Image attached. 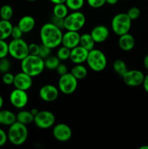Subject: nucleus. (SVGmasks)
Masks as SVG:
<instances>
[{
	"label": "nucleus",
	"mask_w": 148,
	"mask_h": 149,
	"mask_svg": "<svg viewBox=\"0 0 148 149\" xmlns=\"http://www.w3.org/2000/svg\"><path fill=\"white\" fill-rule=\"evenodd\" d=\"M106 3L110 4V5H115L118 3V0H105Z\"/></svg>",
	"instance_id": "c03bdc74"
},
{
	"label": "nucleus",
	"mask_w": 148,
	"mask_h": 149,
	"mask_svg": "<svg viewBox=\"0 0 148 149\" xmlns=\"http://www.w3.org/2000/svg\"><path fill=\"white\" fill-rule=\"evenodd\" d=\"M143 63H144V65H145V68L148 70V55H147L145 57Z\"/></svg>",
	"instance_id": "37998d69"
},
{
	"label": "nucleus",
	"mask_w": 148,
	"mask_h": 149,
	"mask_svg": "<svg viewBox=\"0 0 148 149\" xmlns=\"http://www.w3.org/2000/svg\"><path fill=\"white\" fill-rule=\"evenodd\" d=\"M59 89L52 84H46L39 90V97L45 102H53L58 97Z\"/></svg>",
	"instance_id": "ddd939ff"
},
{
	"label": "nucleus",
	"mask_w": 148,
	"mask_h": 149,
	"mask_svg": "<svg viewBox=\"0 0 148 149\" xmlns=\"http://www.w3.org/2000/svg\"><path fill=\"white\" fill-rule=\"evenodd\" d=\"M80 33L78 31H67L62 35V45L67 47L69 49H73L75 47L79 45L80 42Z\"/></svg>",
	"instance_id": "dca6fc26"
},
{
	"label": "nucleus",
	"mask_w": 148,
	"mask_h": 149,
	"mask_svg": "<svg viewBox=\"0 0 148 149\" xmlns=\"http://www.w3.org/2000/svg\"><path fill=\"white\" fill-rule=\"evenodd\" d=\"M131 21L127 13H118L112 20V30L118 36L129 33L131 27Z\"/></svg>",
	"instance_id": "39448f33"
},
{
	"label": "nucleus",
	"mask_w": 148,
	"mask_h": 149,
	"mask_svg": "<svg viewBox=\"0 0 148 149\" xmlns=\"http://www.w3.org/2000/svg\"><path fill=\"white\" fill-rule=\"evenodd\" d=\"M8 141L14 146H21L25 143L28 137L27 126L16 121L11 125L7 132Z\"/></svg>",
	"instance_id": "7ed1b4c3"
},
{
	"label": "nucleus",
	"mask_w": 148,
	"mask_h": 149,
	"mask_svg": "<svg viewBox=\"0 0 148 149\" xmlns=\"http://www.w3.org/2000/svg\"><path fill=\"white\" fill-rule=\"evenodd\" d=\"M142 84H143V87L144 89H145V90L148 93V74L145 76V78H144V81L143 82H142Z\"/></svg>",
	"instance_id": "79ce46f5"
},
{
	"label": "nucleus",
	"mask_w": 148,
	"mask_h": 149,
	"mask_svg": "<svg viewBox=\"0 0 148 149\" xmlns=\"http://www.w3.org/2000/svg\"><path fill=\"white\" fill-rule=\"evenodd\" d=\"M89 6L92 8H100L106 3L105 0H86Z\"/></svg>",
	"instance_id": "e433bc0d"
},
{
	"label": "nucleus",
	"mask_w": 148,
	"mask_h": 149,
	"mask_svg": "<svg viewBox=\"0 0 148 149\" xmlns=\"http://www.w3.org/2000/svg\"><path fill=\"white\" fill-rule=\"evenodd\" d=\"M14 79H15V75H13V74H11V73L7 72L3 74L2 81L5 84H7V85L13 84V82H14Z\"/></svg>",
	"instance_id": "c9c22d12"
},
{
	"label": "nucleus",
	"mask_w": 148,
	"mask_h": 149,
	"mask_svg": "<svg viewBox=\"0 0 148 149\" xmlns=\"http://www.w3.org/2000/svg\"><path fill=\"white\" fill-rule=\"evenodd\" d=\"M123 1H127V0H123Z\"/></svg>",
	"instance_id": "3c124183"
},
{
	"label": "nucleus",
	"mask_w": 148,
	"mask_h": 149,
	"mask_svg": "<svg viewBox=\"0 0 148 149\" xmlns=\"http://www.w3.org/2000/svg\"><path fill=\"white\" fill-rule=\"evenodd\" d=\"M122 78L126 85L129 87H137L142 84L145 75L139 70H128Z\"/></svg>",
	"instance_id": "9b49d317"
},
{
	"label": "nucleus",
	"mask_w": 148,
	"mask_h": 149,
	"mask_svg": "<svg viewBox=\"0 0 148 149\" xmlns=\"http://www.w3.org/2000/svg\"><path fill=\"white\" fill-rule=\"evenodd\" d=\"M59 63H60V60L57 56L49 55L44 59L45 68L48 70H56Z\"/></svg>",
	"instance_id": "bb28decb"
},
{
	"label": "nucleus",
	"mask_w": 148,
	"mask_h": 149,
	"mask_svg": "<svg viewBox=\"0 0 148 149\" xmlns=\"http://www.w3.org/2000/svg\"><path fill=\"white\" fill-rule=\"evenodd\" d=\"M53 136L57 141L60 142H66L72 137V130L68 125L59 123L55 125L52 130Z\"/></svg>",
	"instance_id": "f8f14e48"
},
{
	"label": "nucleus",
	"mask_w": 148,
	"mask_h": 149,
	"mask_svg": "<svg viewBox=\"0 0 148 149\" xmlns=\"http://www.w3.org/2000/svg\"><path fill=\"white\" fill-rule=\"evenodd\" d=\"M64 19L65 18L57 17V16L52 15V17H51L50 23H52L54 26H57V28L62 30V29H65V26H64Z\"/></svg>",
	"instance_id": "473e14b6"
},
{
	"label": "nucleus",
	"mask_w": 148,
	"mask_h": 149,
	"mask_svg": "<svg viewBox=\"0 0 148 149\" xmlns=\"http://www.w3.org/2000/svg\"><path fill=\"white\" fill-rule=\"evenodd\" d=\"M85 23V15L79 10L70 13L64 19V26L67 31H79L84 27Z\"/></svg>",
	"instance_id": "0eeeda50"
},
{
	"label": "nucleus",
	"mask_w": 148,
	"mask_h": 149,
	"mask_svg": "<svg viewBox=\"0 0 148 149\" xmlns=\"http://www.w3.org/2000/svg\"><path fill=\"white\" fill-rule=\"evenodd\" d=\"M3 105H4V100H3L2 97H1V96L0 95V109H1V108H2Z\"/></svg>",
	"instance_id": "de8ad7c7"
},
{
	"label": "nucleus",
	"mask_w": 148,
	"mask_h": 149,
	"mask_svg": "<svg viewBox=\"0 0 148 149\" xmlns=\"http://www.w3.org/2000/svg\"><path fill=\"white\" fill-rule=\"evenodd\" d=\"M30 112H31L32 114H33V116H36V114H37L38 113H39V109H36V108H35V109H32V110L30 111Z\"/></svg>",
	"instance_id": "49530a36"
},
{
	"label": "nucleus",
	"mask_w": 148,
	"mask_h": 149,
	"mask_svg": "<svg viewBox=\"0 0 148 149\" xmlns=\"http://www.w3.org/2000/svg\"><path fill=\"white\" fill-rule=\"evenodd\" d=\"M70 55H71V49L63 45L58 49L57 52V57L60 61H66L69 59Z\"/></svg>",
	"instance_id": "c756f323"
},
{
	"label": "nucleus",
	"mask_w": 148,
	"mask_h": 149,
	"mask_svg": "<svg viewBox=\"0 0 148 149\" xmlns=\"http://www.w3.org/2000/svg\"><path fill=\"white\" fill-rule=\"evenodd\" d=\"M68 7L65 3L55 4L53 7V15L57 17L65 18L68 15Z\"/></svg>",
	"instance_id": "393cba45"
},
{
	"label": "nucleus",
	"mask_w": 148,
	"mask_h": 149,
	"mask_svg": "<svg viewBox=\"0 0 148 149\" xmlns=\"http://www.w3.org/2000/svg\"><path fill=\"white\" fill-rule=\"evenodd\" d=\"M139 149H148V146H142L139 148Z\"/></svg>",
	"instance_id": "09e8293b"
},
{
	"label": "nucleus",
	"mask_w": 148,
	"mask_h": 149,
	"mask_svg": "<svg viewBox=\"0 0 148 149\" xmlns=\"http://www.w3.org/2000/svg\"><path fill=\"white\" fill-rule=\"evenodd\" d=\"M10 101L14 107L23 109L28 103V95L26 90L15 88L10 93Z\"/></svg>",
	"instance_id": "9d476101"
},
{
	"label": "nucleus",
	"mask_w": 148,
	"mask_h": 149,
	"mask_svg": "<svg viewBox=\"0 0 148 149\" xmlns=\"http://www.w3.org/2000/svg\"><path fill=\"white\" fill-rule=\"evenodd\" d=\"M71 73L78 80L83 79L87 75V69L83 64H75L71 69Z\"/></svg>",
	"instance_id": "b1692460"
},
{
	"label": "nucleus",
	"mask_w": 148,
	"mask_h": 149,
	"mask_svg": "<svg viewBox=\"0 0 148 149\" xmlns=\"http://www.w3.org/2000/svg\"><path fill=\"white\" fill-rule=\"evenodd\" d=\"M84 0H66L65 4L69 10L73 11H78L81 10L84 4Z\"/></svg>",
	"instance_id": "c85d7f7f"
},
{
	"label": "nucleus",
	"mask_w": 148,
	"mask_h": 149,
	"mask_svg": "<svg viewBox=\"0 0 148 149\" xmlns=\"http://www.w3.org/2000/svg\"><path fill=\"white\" fill-rule=\"evenodd\" d=\"M12 27V24L10 23V20L1 19L0 20V39L5 40L9 36H10Z\"/></svg>",
	"instance_id": "412c9836"
},
{
	"label": "nucleus",
	"mask_w": 148,
	"mask_h": 149,
	"mask_svg": "<svg viewBox=\"0 0 148 149\" xmlns=\"http://www.w3.org/2000/svg\"><path fill=\"white\" fill-rule=\"evenodd\" d=\"M8 54V44L5 42V40H1V39H0V59L3 58H6Z\"/></svg>",
	"instance_id": "72a5a7b5"
},
{
	"label": "nucleus",
	"mask_w": 148,
	"mask_h": 149,
	"mask_svg": "<svg viewBox=\"0 0 148 149\" xmlns=\"http://www.w3.org/2000/svg\"><path fill=\"white\" fill-rule=\"evenodd\" d=\"M52 3L56 4H61V3H65L66 0H49Z\"/></svg>",
	"instance_id": "a18cd8bd"
},
{
	"label": "nucleus",
	"mask_w": 148,
	"mask_h": 149,
	"mask_svg": "<svg viewBox=\"0 0 148 149\" xmlns=\"http://www.w3.org/2000/svg\"><path fill=\"white\" fill-rule=\"evenodd\" d=\"M13 16L12 7L9 4H4L0 9V17L2 20H10Z\"/></svg>",
	"instance_id": "cd10ccee"
},
{
	"label": "nucleus",
	"mask_w": 148,
	"mask_h": 149,
	"mask_svg": "<svg viewBox=\"0 0 148 149\" xmlns=\"http://www.w3.org/2000/svg\"><path fill=\"white\" fill-rule=\"evenodd\" d=\"M9 55L18 61H22L29 55L28 45L23 39H13L8 44Z\"/></svg>",
	"instance_id": "423d86ee"
},
{
	"label": "nucleus",
	"mask_w": 148,
	"mask_h": 149,
	"mask_svg": "<svg viewBox=\"0 0 148 149\" xmlns=\"http://www.w3.org/2000/svg\"><path fill=\"white\" fill-rule=\"evenodd\" d=\"M44 68V60L39 55H28L21 61L22 71L32 77L40 75Z\"/></svg>",
	"instance_id": "f03ea898"
},
{
	"label": "nucleus",
	"mask_w": 148,
	"mask_h": 149,
	"mask_svg": "<svg viewBox=\"0 0 148 149\" xmlns=\"http://www.w3.org/2000/svg\"><path fill=\"white\" fill-rule=\"evenodd\" d=\"M33 122L40 129H49L55 125V116L52 112L49 111H39L34 116Z\"/></svg>",
	"instance_id": "1a4fd4ad"
},
{
	"label": "nucleus",
	"mask_w": 148,
	"mask_h": 149,
	"mask_svg": "<svg viewBox=\"0 0 148 149\" xmlns=\"http://www.w3.org/2000/svg\"><path fill=\"white\" fill-rule=\"evenodd\" d=\"M62 29L54 26L52 23H46L41 26L40 30V39L42 45L54 49L62 45Z\"/></svg>",
	"instance_id": "f257e3e1"
},
{
	"label": "nucleus",
	"mask_w": 148,
	"mask_h": 149,
	"mask_svg": "<svg viewBox=\"0 0 148 149\" xmlns=\"http://www.w3.org/2000/svg\"><path fill=\"white\" fill-rule=\"evenodd\" d=\"M95 43L96 42H94V39L90 33H84L80 36L79 45L86 49L87 50L90 51L94 49Z\"/></svg>",
	"instance_id": "5701e85b"
},
{
	"label": "nucleus",
	"mask_w": 148,
	"mask_h": 149,
	"mask_svg": "<svg viewBox=\"0 0 148 149\" xmlns=\"http://www.w3.org/2000/svg\"><path fill=\"white\" fill-rule=\"evenodd\" d=\"M10 67H11V63L7 58H3L0 59V73L4 74V73L9 72Z\"/></svg>",
	"instance_id": "7c9ffc66"
},
{
	"label": "nucleus",
	"mask_w": 148,
	"mask_h": 149,
	"mask_svg": "<svg viewBox=\"0 0 148 149\" xmlns=\"http://www.w3.org/2000/svg\"><path fill=\"white\" fill-rule=\"evenodd\" d=\"M86 62L92 71L100 72L107 66V58L104 52L100 49H92L89 52Z\"/></svg>",
	"instance_id": "20e7f679"
},
{
	"label": "nucleus",
	"mask_w": 148,
	"mask_h": 149,
	"mask_svg": "<svg viewBox=\"0 0 148 149\" xmlns=\"http://www.w3.org/2000/svg\"><path fill=\"white\" fill-rule=\"evenodd\" d=\"M16 120L23 125H28L33 122L34 116L32 114L30 111H20L16 114Z\"/></svg>",
	"instance_id": "4be33fe9"
},
{
	"label": "nucleus",
	"mask_w": 148,
	"mask_h": 149,
	"mask_svg": "<svg viewBox=\"0 0 148 149\" xmlns=\"http://www.w3.org/2000/svg\"><path fill=\"white\" fill-rule=\"evenodd\" d=\"M56 71L59 76H62L64 75V74L68 73V67H67V65H65V64L63 63H59V65H58Z\"/></svg>",
	"instance_id": "a19ab883"
},
{
	"label": "nucleus",
	"mask_w": 148,
	"mask_h": 149,
	"mask_svg": "<svg viewBox=\"0 0 148 149\" xmlns=\"http://www.w3.org/2000/svg\"><path fill=\"white\" fill-rule=\"evenodd\" d=\"M126 13H127L128 16L130 17L131 20H133L139 18V16H140L141 15V11L138 7H132L128 10V12Z\"/></svg>",
	"instance_id": "2f4dec72"
},
{
	"label": "nucleus",
	"mask_w": 148,
	"mask_h": 149,
	"mask_svg": "<svg viewBox=\"0 0 148 149\" xmlns=\"http://www.w3.org/2000/svg\"><path fill=\"white\" fill-rule=\"evenodd\" d=\"M7 140H8L7 133H6L5 131L0 128V147L5 145Z\"/></svg>",
	"instance_id": "ea45409f"
},
{
	"label": "nucleus",
	"mask_w": 148,
	"mask_h": 149,
	"mask_svg": "<svg viewBox=\"0 0 148 149\" xmlns=\"http://www.w3.org/2000/svg\"><path fill=\"white\" fill-rule=\"evenodd\" d=\"M32 84H33L32 77L23 71L17 73L16 75H15L13 85L15 88L27 91L31 87Z\"/></svg>",
	"instance_id": "4468645a"
},
{
	"label": "nucleus",
	"mask_w": 148,
	"mask_h": 149,
	"mask_svg": "<svg viewBox=\"0 0 148 149\" xmlns=\"http://www.w3.org/2000/svg\"><path fill=\"white\" fill-rule=\"evenodd\" d=\"M118 46L123 51H130L134 47L135 39L131 34L127 33L119 36Z\"/></svg>",
	"instance_id": "a211bd4d"
},
{
	"label": "nucleus",
	"mask_w": 148,
	"mask_h": 149,
	"mask_svg": "<svg viewBox=\"0 0 148 149\" xmlns=\"http://www.w3.org/2000/svg\"><path fill=\"white\" fill-rule=\"evenodd\" d=\"M26 1H37V0H26Z\"/></svg>",
	"instance_id": "8fccbe9b"
},
{
	"label": "nucleus",
	"mask_w": 148,
	"mask_h": 149,
	"mask_svg": "<svg viewBox=\"0 0 148 149\" xmlns=\"http://www.w3.org/2000/svg\"><path fill=\"white\" fill-rule=\"evenodd\" d=\"M40 50V45L36 43H31L28 45L29 55H39Z\"/></svg>",
	"instance_id": "4c0bfd02"
},
{
	"label": "nucleus",
	"mask_w": 148,
	"mask_h": 149,
	"mask_svg": "<svg viewBox=\"0 0 148 149\" xmlns=\"http://www.w3.org/2000/svg\"><path fill=\"white\" fill-rule=\"evenodd\" d=\"M51 51H52V49L50 47L41 44L40 45V50H39V56L41 57L42 59L44 60L45 58H46L50 55Z\"/></svg>",
	"instance_id": "f704fd0d"
},
{
	"label": "nucleus",
	"mask_w": 148,
	"mask_h": 149,
	"mask_svg": "<svg viewBox=\"0 0 148 149\" xmlns=\"http://www.w3.org/2000/svg\"><path fill=\"white\" fill-rule=\"evenodd\" d=\"M16 114L9 110L0 109V124L5 126H10L16 122Z\"/></svg>",
	"instance_id": "aec40b11"
},
{
	"label": "nucleus",
	"mask_w": 148,
	"mask_h": 149,
	"mask_svg": "<svg viewBox=\"0 0 148 149\" xmlns=\"http://www.w3.org/2000/svg\"><path fill=\"white\" fill-rule=\"evenodd\" d=\"M23 35V32L22 31L21 29L18 27L17 26H13L12 29L11 35L10 36L12 37V39H21L22 36Z\"/></svg>",
	"instance_id": "58836bf2"
},
{
	"label": "nucleus",
	"mask_w": 148,
	"mask_h": 149,
	"mask_svg": "<svg viewBox=\"0 0 148 149\" xmlns=\"http://www.w3.org/2000/svg\"><path fill=\"white\" fill-rule=\"evenodd\" d=\"M89 52V51L81 45H78L71 49L69 59L74 64H83L86 61Z\"/></svg>",
	"instance_id": "2eb2a0df"
},
{
	"label": "nucleus",
	"mask_w": 148,
	"mask_h": 149,
	"mask_svg": "<svg viewBox=\"0 0 148 149\" xmlns=\"http://www.w3.org/2000/svg\"><path fill=\"white\" fill-rule=\"evenodd\" d=\"M90 34L91 35L96 43H102L105 42L108 39L110 36V31L107 26L99 25L93 28Z\"/></svg>",
	"instance_id": "f3484780"
},
{
	"label": "nucleus",
	"mask_w": 148,
	"mask_h": 149,
	"mask_svg": "<svg viewBox=\"0 0 148 149\" xmlns=\"http://www.w3.org/2000/svg\"><path fill=\"white\" fill-rule=\"evenodd\" d=\"M113 70L116 72V74L120 77H123L125 73L128 71L127 65H126V63L123 61V60L118 59L113 63Z\"/></svg>",
	"instance_id": "a878e982"
},
{
	"label": "nucleus",
	"mask_w": 148,
	"mask_h": 149,
	"mask_svg": "<svg viewBox=\"0 0 148 149\" xmlns=\"http://www.w3.org/2000/svg\"><path fill=\"white\" fill-rule=\"evenodd\" d=\"M36 26V20L34 17L30 15H25L19 20L17 26L21 29L23 33H27L31 31Z\"/></svg>",
	"instance_id": "6ab92c4d"
},
{
	"label": "nucleus",
	"mask_w": 148,
	"mask_h": 149,
	"mask_svg": "<svg viewBox=\"0 0 148 149\" xmlns=\"http://www.w3.org/2000/svg\"><path fill=\"white\" fill-rule=\"evenodd\" d=\"M77 87L78 79L71 72L60 76L58 81V89L61 93L65 95H71L75 91Z\"/></svg>",
	"instance_id": "6e6552de"
}]
</instances>
